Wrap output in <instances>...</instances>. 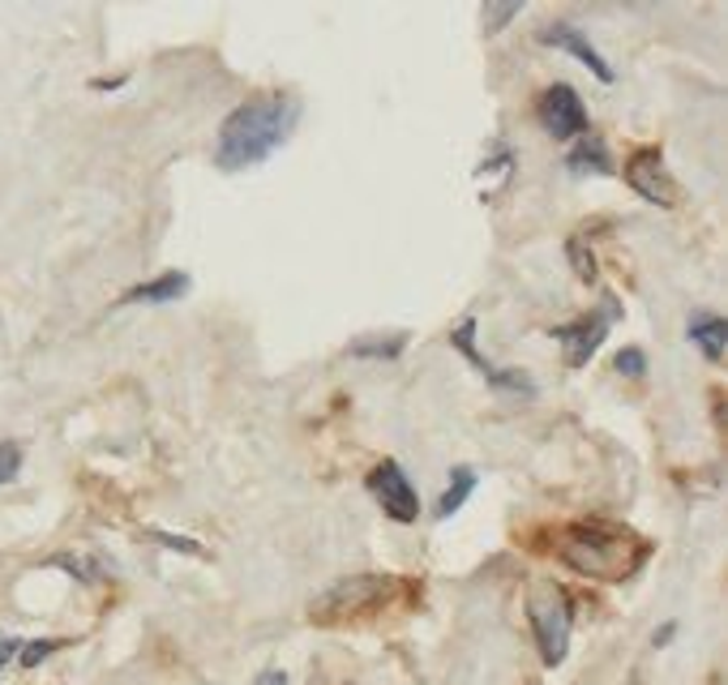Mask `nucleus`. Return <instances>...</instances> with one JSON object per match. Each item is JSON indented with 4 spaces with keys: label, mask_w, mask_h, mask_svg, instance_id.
Instances as JSON below:
<instances>
[{
    "label": "nucleus",
    "mask_w": 728,
    "mask_h": 685,
    "mask_svg": "<svg viewBox=\"0 0 728 685\" xmlns=\"http://www.w3.org/2000/svg\"><path fill=\"white\" fill-rule=\"evenodd\" d=\"M296 120H300V103L291 95L244 98L241 107L219 125L215 167H219V172H244V167L266 163L275 150L288 142Z\"/></svg>",
    "instance_id": "f257e3e1"
},
{
    "label": "nucleus",
    "mask_w": 728,
    "mask_h": 685,
    "mask_svg": "<svg viewBox=\"0 0 728 685\" xmlns=\"http://www.w3.org/2000/svg\"><path fill=\"white\" fill-rule=\"evenodd\" d=\"M647 544L622 527L609 523H570L557 532V557L582 574V579H600V583H622L647 561Z\"/></svg>",
    "instance_id": "f03ea898"
},
{
    "label": "nucleus",
    "mask_w": 728,
    "mask_h": 685,
    "mask_svg": "<svg viewBox=\"0 0 728 685\" xmlns=\"http://www.w3.org/2000/svg\"><path fill=\"white\" fill-rule=\"evenodd\" d=\"M386 595H394V579H390V574H351V579H339L335 588L322 591V595L309 604V617H313L317 626L356 622V617L382 608Z\"/></svg>",
    "instance_id": "7ed1b4c3"
},
{
    "label": "nucleus",
    "mask_w": 728,
    "mask_h": 685,
    "mask_svg": "<svg viewBox=\"0 0 728 685\" xmlns=\"http://www.w3.org/2000/svg\"><path fill=\"white\" fill-rule=\"evenodd\" d=\"M528 622L535 630V647H540V660L548 669H557L570 651V600L557 583H535L528 591Z\"/></svg>",
    "instance_id": "20e7f679"
},
{
    "label": "nucleus",
    "mask_w": 728,
    "mask_h": 685,
    "mask_svg": "<svg viewBox=\"0 0 728 685\" xmlns=\"http://www.w3.org/2000/svg\"><path fill=\"white\" fill-rule=\"evenodd\" d=\"M617 317H622V304H617L613 295H604L591 317H579V322H570V326H557L553 339H562V347H566V369H582V364L596 356V347L604 342V335L613 330Z\"/></svg>",
    "instance_id": "39448f33"
},
{
    "label": "nucleus",
    "mask_w": 728,
    "mask_h": 685,
    "mask_svg": "<svg viewBox=\"0 0 728 685\" xmlns=\"http://www.w3.org/2000/svg\"><path fill=\"white\" fill-rule=\"evenodd\" d=\"M535 116H540V125H544V133H548L553 142H570V138H582V133H587V107H582V98L575 95V86H566V82H557V86H548V91L540 95Z\"/></svg>",
    "instance_id": "423d86ee"
},
{
    "label": "nucleus",
    "mask_w": 728,
    "mask_h": 685,
    "mask_svg": "<svg viewBox=\"0 0 728 685\" xmlns=\"http://www.w3.org/2000/svg\"><path fill=\"white\" fill-rule=\"evenodd\" d=\"M626 181H631V189L643 201H651V206H665V210H673L678 206V181L669 176V167H665V154L656 147H643L631 154V163H626Z\"/></svg>",
    "instance_id": "0eeeda50"
},
{
    "label": "nucleus",
    "mask_w": 728,
    "mask_h": 685,
    "mask_svg": "<svg viewBox=\"0 0 728 685\" xmlns=\"http://www.w3.org/2000/svg\"><path fill=\"white\" fill-rule=\"evenodd\" d=\"M369 492L382 501V510H386L394 523H416V514H420V497L412 489V480L403 476V467L394 463V458H382L373 472H369Z\"/></svg>",
    "instance_id": "6e6552de"
},
{
    "label": "nucleus",
    "mask_w": 728,
    "mask_h": 685,
    "mask_svg": "<svg viewBox=\"0 0 728 685\" xmlns=\"http://www.w3.org/2000/svg\"><path fill=\"white\" fill-rule=\"evenodd\" d=\"M472 339H476V317H463V322H459V330H450V347H454V351H463V356H467V360L485 373L488 386H497V391H506V394H523V398H532L535 386L523 378V373H515V369H493L485 356L476 351V342Z\"/></svg>",
    "instance_id": "1a4fd4ad"
},
{
    "label": "nucleus",
    "mask_w": 728,
    "mask_h": 685,
    "mask_svg": "<svg viewBox=\"0 0 728 685\" xmlns=\"http://www.w3.org/2000/svg\"><path fill=\"white\" fill-rule=\"evenodd\" d=\"M540 44H548V48H562L570 51V56H579L582 65L600 78V82H613V69H609V60L600 56V51L587 44V35L582 31H575V26H566V22H557V26H544L540 31Z\"/></svg>",
    "instance_id": "9d476101"
},
{
    "label": "nucleus",
    "mask_w": 728,
    "mask_h": 685,
    "mask_svg": "<svg viewBox=\"0 0 728 685\" xmlns=\"http://www.w3.org/2000/svg\"><path fill=\"white\" fill-rule=\"evenodd\" d=\"M685 335H690V342H698V351H703L712 364L725 360V342H728L725 317H716V313H694L690 326H685Z\"/></svg>",
    "instance_id": "9b49d317"
},
{
    "label": "nucleus",
    "mask_w": 728,
    "mask_h": 685,
    "mask_svg": "<svg viewBox=\"0 0 728 685\" xmlns=\"http://www.w3.org/2000/svg\"><path fill=\"white\" fill-rule=\"evenodd\" d=\"M185 292H189V275L185 270H167V275L150 279L142 288H134V292L125 295V304H172V300H181Z\"/></svg>",
    "instance_id": "f8f14e48"
},
{
    "label": "nucleus",
    "mask_w": 728,
    "mask_h": 685,
    "mask_svg": "<svg viewBox=\"0 0 728 685\" xmlns=\"http://www.w3.org/2000/svg\"><path fill=\"white\" fill-rule=\"evenodd\" d=\"M566 167H570L575 176H582V172H600V176H609V172H613L609 150H604V142H600L596 133H582L579 147L566 154Z\"/></svg>",
    "instance_id": "ddd939ff"
},
{
    "label": "nucleus",
    "mask_w": 728,
    "mask_h": 685,
    "mask_svg": "<svg viewBox=\"0 0 728 685\" xmlns=\"http://www.w3.org/2000/svg\"><path fill=\"white\" fill-rule=\"evenodd\" d=\"M472 489H476V472H472V467H454V472H450V485H446V492L437 497L434 514L437 519H450V514H454V510L472 497Z\"/></svg>",
    "instance_id": "4468645a"
},
{
    "label": "nucleus",
    "mask_w": 728,
    "mask_h": 685,
    "mask_svg": "<svg viewBox=\"0 0 728 685\" xmlns=\"http://www.w3.org/2000/svg\"><path fill=\"white\" fill-rule=\"evenodd\" d=\"M403 335H394V339H360V342H351L347 347V356H369V360H394L398 351H403Z\"/></svg>",
    "instance_id": "2eb2a0df"
},
{
    "label": "nucleus",
    "mask_w": 728,
    "mask_h": 685,
    "mask_svg": "<svg viewBox=\"0 0 728 685\" xmlns=\"http://www.w3.org/2000/svg\"><path fill=\"white\" fill-rule=\"evenodd\" d=\"M519 13H523V4H485V9H481V18H485V35L506 31V22H515Z\"/></svg>",
    "instance_id": "dca6fc26"
},
{
    "label": "nucleus",
    "mask_w": 728,
    "mask_h": 685,
    "mask_svg": "<svg viewBox=\"0 0 728 685\" xmlns=\"http://www.w3.org/2000/svg\"><path fill=\"white\" fill-rule=\"evenodd\" d=\"M566 253H570V262H575V275H579L582 283H596V257H591V253H582V236H570Z\"/></svg>",
    "instance_id": "f3484780"
},
{
    "label": "nucleus",
    "mask_w": 728,
    "mask_h": 685,
    "mask_svg": "<svg viewBox=\"0 0 728 685\" xmlns=\"http://www.w3.org/2000/svg\"><path fill=\"white\" fill-rule=\"evenodd\" d=\"M613 369H617L622 378H643V373H647V356H643L638 347H622L617 360H613Z\"/></svg>",
    "instance_id": "a211bd4d"
},
{
    "label": "nucleus",
    "mask_w": 728,
    "mask_h": 685,
    "mask_svg": "<svg viewBox=\"0 0 728 685\" xmlns=\"http://www.w3.org/2000/svg\"><path fill=\"white\" fill-rule=\"evenodd\" d=\"M60 642H51V638H39V642H26L22 651H18V660H22V669H35V664H44L51 651H56Z\"/></svg>",
    "instance_id": "6ab92c4d"
},
{
    "label": "nucleus",
    "mask_w": 728,
    "mask_h": 685,
    "mask_svg": "<svg viewBox=\"0 0 728 685\" xmlns=\"http://www.w3.org/2000/svg\"><path fill=\"white\" fill-rule=\"evenodd\" d=\"M18 467H22V450H18V441H0V485H9V480L18 476Z\"/></svg>",
    "instance_id": "aec40b11"
},
{
    "label": "nucleus",
    "mask_w": 728,
    "mask_h": 685,
    "mask_svg": "<svg viewBox=\"0 0 728 685\" xmlns=\"http://www.w3.org/2000/svg\"><path fill=\"white\" fill-rule=\"evenodd\" d=\"M154 536L163 539L167 548H181V553H194V557H201V548H197L194 539H185V536H163V532H154Z\"/></svg>",
    "instance_id": "412c9836"
},
{
    "label": "nucleus",
    "mask_w": 728,
    "mask_h": 685,
    "mask_svg": "<svg viewBox=\"0 0 728 685\" xmlns=\"http://www.w3.org/2000/svg\"><path fill=\"white\" fill-rule=\"evenodd\" d=\"M18 647H22L18 638H0V669H4V664H9L13 655H18Z\"/></svg>",
    "instance_id": "4be33fe9"
},
{
    "label": "nucleus",
    "mask_w": 728,
    "mask_h": 685,
    "mask_svg": "<svg viewBox=\"0 0 728 685\" xmlns=\"http://www.w3.org/2000/svg\"><path fill=\"white\" fill-rule=\"evenodd\" d=\"M257 685H288V677H284L279 669H266V673L257 677Z\"/></svg>",
    "instance_id": "5701e85b"
},
{
    "label": "nucleus",
    "mask_w": 728,
    "mask_h": 685,
    "mask_svg": "<svg viewBox=\"0 0 728 685\" xmlns=\"http://www.w3.org/2000/svg\"><path fill=\"white\" fill-rule=\"evenodd\" d=\"M678 635V622H669V626H660V630H656V638H651V642H656V647H665V642H669V638Z\"/></svg>",
    "instance_id": "b1692460"
}]
</instances>
